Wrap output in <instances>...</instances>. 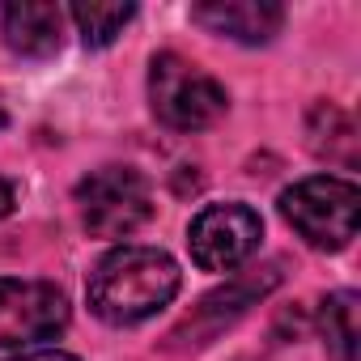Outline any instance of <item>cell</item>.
Returning <instances> with one entry per match:
<instances>
[{
    "label": "cell",
    "instance_id": "cell-1",
    "mask_svg": "<svg viewBox=\"0 0 361 361\" xmlns=\"http://www.w3.org/2000/svg\"><path fill=\"white\" fill-rule=\"evenodd\" d=\"M178 264L157 247H115L90 272V310L111 327H132L170 306L178 293Z\"/></svg>",
    "mask_w": 361,
    "mask_h": 361
},
{
    "label": "cell",
    "instance_id": "cell-2",
    "mask_svg": "<svg viewBox=\"0 0 361 361\" xmlns=\"http://www.w3.org/2000/svg\"><path fill=\"white\" fill-rule=\"evenodd\" d=\"M361 192L353 178L310 174L289 192H281V217L314 247V251H344L357 238Z\"/></svg>",
    "mask_w": 361,
    "mask_h": 361
},
{
    "label": "cell",
    "instance_id": "cell-3",
    "mask_svg": "<svg viewBox=\"0 0 361 361\" xmlns=\"http://www.w3.org/2000/svg\"><path fill=\"white\" fill-rule=\"evenodd\" d=\"M149 106L174 132H200L226 115L230 98L221 81L209 77L200 64L174 56V51H161L149 64Z\"/></svg>",
    "mask_w": 361,
    "mask_h": 361
},
{
    "label": "cell",
    "instance_id": "cell-4",
    "mask_svg": "<svg viewBox=\"0 0 361 361\" xmlns=\"http://www.w3.org/2000/svg\"><path fill=\"white\" fill-rule=\"evenodd\" d=\"M81 221L94 238H128L153 217L149 178L132 166H102L77 183Z\"/></svg>",
    "mask_w": 361,
    "mask_h": 361
},
{
    "label": "cell",
    "instance_id": "cell-5",
    "mask_svg": "<svg viewBox=\"0 0 361 361\" xmlns=\"http://www.w3.org/2000/svg\"><path fill=\"white\" fill-rule=\"evenodd\" d=\"M264 238V221L251 204H209L192 230H188V247H192V264L204 272H234L238 264H247L259 251Z\"/></svg>",
    "mask_w": 361,
    "mask_h": 361
},
{
    "label": "cell",
    "instance_id": "cell-6",
    "mask_svg": "<svg viewBox=\"0 0 361 361\" xmlns=\"http://www.w3.org/2000/svg\"><path fill=\"white\" fill-rule=\"evenodd\" d=\"M68 327V298L51 281L0 276V348L51 340Z\"/></svg>",
    "mask_w": 361,
    "mask_h": 361
},
{
    "label": "cell",
    "instance_id": "cell-7",
    "mask_svg": "<svg viewBox=\"0 0 361 361\" xmlns=\"http://www.w3.org/2000/svg\"><path fill=\"white\" fill-rule=\"evenodd\" d=\"M192 22L221 35V39L259 47V43H272L281 35L285 9L272 5V0H204V5L192 9Z\"/></svg>",
    "mask_w": 361,
    "mask_h": 361
},
{
    "label": "cell",
    "instance_id": "cell-8",
    "mask_svg": "<svg viewBox=\"0 0 361 361\" xmlns=\"http://www.w3.org/2000/svg\"><path fill=\"white\" fill-rule=\"evenodd\" d=\"M0 35L26 60H47L64 43V9L47 0H13L0 9Z\"/></svg>",
    "mask_w": 361,
    "mask_h": 361
},
{
    "label": "cell",
    "instance_id": "cell-9",
    "mask_svg": "<svg viewBox=\"0 0 361 361\" xmlns=\"http://www.w3.org/2000/svg\"><path fill=\"white\" fill-rule=\"evenodd\" d=\"M276 285V264L272 268H259V276L255 272H247V276H234L226 289H217V293H209L200 306H196V314L174 331V340H183V336H196V344H204L209 336H217L226 323H234L238 314H247V306H255L268 289Z\"/></svg>",
    "mask_w": 361,
    "mask_h": 361
},
{
    "label": "cell",
    "instance_id": "cell-10",
    "mask_svg": "<svg viewBox=\"0 0 361 361\" xmlns=\"http://www.w3.org/2000/svg\"><path fill=\"white\" fill-rule=\"evenodd\" d=\"M306 145H310V153L323 157V161H336V166H344V170L357 166V128H353V119H348L340 106H331V102H314V106H310Z\"/></svg>",
    "mask_w": 361,
    "mask_h": 361
},
{
    "label": "cell",
    "instance_id": "cell-11",
    "mask_svg": "<svg viewBox=\"0 0 361 361\" xmlns=\"http://www.w3.org/2000/svg\"><path fill=\"white\" fill-rule=\"evenodd\" d=\"M68 18L77 22V35L85 47H111L123 26L136 18V5H115V0H77L68 9Z\"/></svg>",
    "mask_w": 361,
    "mask_h": 361
},
{
    "label": "cell",
    "instance_id": "cell-12",
    "mask_svg": "<svg viewBox=\"0 0 361 361\" xmlns=\"http://www.w3.org/2000/svg\"><path fill=\"white\" fill-rule=\"evenodd\" d=\"M357 293L340 289L323 302L319 310V331L327 340V348L336 353V361H357V340H361V323H357Z\"/></svg>",
    "mask_w": 361,
    "mask_h": 361
},
{
    "label": "cell",
    "instance_id": "cell-13",
    "mask_svg": "<svg viewBox=\"0 0 361 361\" xmlns=\"http://www.w3.org/2000/svg\"><path fill=\"white\" fill-rule=\"evenodd\" d=\"M13 361H81V357L60 353V348H43V353H22V357H13Z\"/></svg>",
    "mask_w": 361,
    "mask_h": 361
},
{
    "label": "cell",
    "instance_id": "cell-14",
    "mask_svg": "<svg viewBox=\"0 0 361 361\" xmlns=\"http://www.w3.org/2000/svg\"><path fill=\"white\" fill-rule=\"evenodd\" d=\"M9 213H13V183L0 178V217H9Z\"/></svg>",
    "mask_w": 361,
    "mask_h": 361
},
{
    "label": "cell",
    "instance_id": "cell-15",
    "mask_svg": "<svg viewBox=\"0 0 361 361\" xmlns=\"http://www.w3.org/2000/svg\"><path fill=\"white\" fill-rule=\"evenodd\" d=\"M9 123V111H5V102H0V128H5Z\"/></svg>",
    "mask_w": 361,
    "mask_h": 361
}]
</instances>
